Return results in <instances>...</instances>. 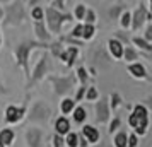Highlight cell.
<instances>
[{"instance_id": "cell-52", "label": "cell", "mask_w": 152, "mask_h": 147, "mask_svg": "<svg viewBox=\"0 0 152 147\" xmlns=\"http://www.w3.org/2000/svg\"><path fill=\"white\" fill-rule=\"evenodd\" d=\"M149 4H152V0H149Z\"/></svg>"}, {"instance_id": "cell-29", "label": "cell", "mask_w": 152, "mask_h": 147, "mask_svg": "<svg viewBox=\"0 0 152 147\" xmlns=\"http://www.w3.org/2000/svg\"><path fill=\"white\" fill-rule=\"evenodd\" d=\"M132 24V14L128 12V10H123L121 12V15H120V26L123 29H128Z\"/></svg>"}, {"instance_id": "cell-23", "label": "cell", "mask_w": 152, "mask_h": 147, "mask_svg": "<svg viewBox=\"0 0 152 147\" xmlns=\"http://www.w3.org/2000/svg\"><path fill=\"white\" fill-rule=\"evenodd\" d=\"M108 103H110V110H113V111H116L120 106H123V99H121V96L118 94V92H113L110 98H108Z\"/></svg>"}, {"instance_id": "cell-5", "label": "cell", "mask_w": 152, "mask_h": 147, "mask_svg": "<svg viewBox=\"0 0 152 147\" xmlns=\"http://www.w3.org/2000/svg\"><path fill=\"white\" fill-rule=\"evenodd\" d=\"M51 69V60H50V53H45V55L41 56V60L38 62V65L34 67V70H33V75L29 77V82L28 86L31 87V86H34L36 82H39V80H43L45 79V75L48 74V70Z\"/></svg>"}, {"instance_id": "cell-28", "label": "cell", "mask_w": 152, "mask_h": 147, "mask_svg": "<svg viewBox=\"0 0 152 147\" xmlns=\"http://www.w3.org/2000/svg\"><path fill=\"white\" fill-rule=\"evenodd\" d=\"M123 10H126V9H125V5H121V4H120V5H113V7L108 10V17H110L111 21H113V19H120V15H121Z\"/></svg>"}, {"instance_id": "cell-18", "label": "cell", "mask_w": 152, "mask_h": 147, "mask_svg": "<svg viewBox=\"0 0 152 147\" xmlns=\"http://www.w3.org/2000/svg\"><path fill=\"white\" fill-rule=\"evenodd\" d=\"M123 58L128 63H132V62H135V60H138V58H140V53H138L133 46H130V45H125V46H123Z\"/></svg>"}, {"instance_id": "cell-14", "label": "cell", "mask_w": 152, "mask_h": 147, "mask_svg": "<svg viewBox=\"0 0 152 147\" xmlns=\"http://www.w3.org/2000/svg\"><path fill=\"white\" fill-rule=\"evenodd\" d=\"M80 135L87 140V144H97V140H99V130L92 125H84Z\"/></svg>"}, {"instance_id": "cell-47", "label": "cell", "mask_w": 152, "mask_h": 147, "mask_svg": "<svg viewBox=\"0 0 152 147\" xmlns=\"http://www.w3.org/2000/svg\"><path fill=\"white\" fill-rule=\"evenodd\" d=\"M0 19H4V9L0 7Z\"/></svg>"}, {"instance_id": "cell-24", "label": "cell", "mask_w": 152, "mask_h": 147, "mask_svg": "<svg viewBox=\"0 0 152 147\" xmlns=\"http://www.w3.org/2000/svg\"><path fill=\"white\" fill-rule=\"evenodd\" d=\"M94 34H96V28H94V24H82V39L84 41L92 39Z\"/></svg>"}, {"instance_id": "cell-36", "label": "cell", "mask_w": 152, "mask_h": 147, "mask_svg": "<svg viewBox=\"0 0 152 147\" xmlns=\"http://www.w3.org/2000/svg\"><path fill=\"white\" fill-rule=\"evenodd\" d=\"M120 125H121V120L118 118V116H115V118L111 120V123H110V128H108V132H110V133L116 132L118 128H120Z\"/></svg>"}, {"instance_id": "cell-13", "label": "cell", "mask_w": 152, "mask_h": 147, "mask_svg": "<svg viewBox=\"0 0 152 147\" xmlns=\"http://www.w3.org/2000/svg\"><path fill=\"white\" fill-rule=\"evenodd\" d=\"M34 33H36L38 41L46 43V45L51 41V33H50L48 28L45 26V21H38V22H36V24H34Z\"/></svg>"}, {"instance_id": "cell-42", "label": "cell", "mask_w": 152, "mask_h": 147, "mask_svg": "<svg viewBox=\"0 0 152 147\" xmlns=\"http://www.w3.org/2000/svg\"><path fill=\"white\" fill-rule=\"evenodd\" d=\"M145 108H147V110H151L152 111V96H147V98H145Z\"/></svg>"}, {"instance_id": "cell-19", "label": "cell", "mask_w": 152, "mask_h": 147, "mask_svg": "<svg viewBox=\"0 0 152 147\" xmlns=\"http://www.w3.org/2000/svg\"><path fill=\"white\" fill-rule=\"evenodd\" d=\"M72 116H74V121H75V123L82 125L84 121L87 120V111H86L84 106H75L74 111H72Z\"/></svg>"}, {"instance_id": "cell-32", "label": "cell", "mask_w": 152, "mask_h": 147, "mask_svg": "<svg viewBox=\"0 0 152 147\" xmlns=\"http://www.w3.org/2000/svg\"><path fill=\"white\" fill-rule=\"evenodd\" d=\"M82 21H86L84 24H96V12L92 10V9H86V14H84V19Z\"/></svg>"}, {"instance_id": "cell-44", "label": "cell", "mask_w": 152, "mask_h": 147, "mask_svg": "<svg viewBox=\"0 0 152 147\" xmlns=\"http://www.w3.org/2000/svg\"><path fill=\"white\" fill-rule=\"evenodd\" d=\"M28 2H29V5L36 7V5H39V2H41V0H28Z\"/></svg>"}, {"instance_id": "cell-33", "label": "cell", "mask_w": 152, "mask_h": 147, "mask_svg": "<svg viewBox=\"0 0 152 147\" xmlns=\"http://www.w3.org/2000/svg\"><path fill=\"white\" fill-rule=\"evenodd\" d=\"M86 5L84 4H79V5H75V9H74V19H77V21H82L84 19V14H86Z\"/></svg>"}, {"instance_id": "cell-16", "label": "cell", "mask_w": 152, "mask_h": 147, "mask_svg": "<svg viewBox=\"0 0 152 147\" xmlns=\"http://www.w3.org/2000/svg\"><path fill=\"white\" fill-rule=\"evenodd\" d=\"M128 72H130L135 79H145V80H149L147 70H145V67L140 62H132L130 65H128Z\"/></svg>"}, {"instance_id": "cell-35", "label": "cell", "mask_w": 152, "mask_h": 147, "mask_svg": "<svg viewBox=\"0 0 152 147\" xmlns=\"http://www.w3.org/2000/svg\"><path fill=\"white\" fill-rule=\"evenodd\" d=\"M50 7L56 9L58 12H67V10H65V9H67L65 0H51V2H50Z\"/></svg>"}, {"instance_id": "cell-4", "label": "cell", "mask_w": 152, "mask_h": 147, "mask_svg": "<svg viewBox=\"0 0 152 147\" xmlns=\"http://www.w3.org/2000/svg\"><path fill=\"white\" fill-rule=\"evenodd\" d=\"M48 80L53 84V87H55V94L65 96V94H69L72 89H75L74 86H75V82H77V77H75V74H70V75H50Z\"/></svg>"}, {"instance_id": "cell-15", "label": "cell", "mask_w": 152, "mask_h": 147, "mask_svg": "<svg viewBox=\"0 0 152 147\" xmlns=\"http://www.w3.org/2000/svg\"><path fill=\"white\" fill-rule=\"evenodd\" d=\"M123 43L118 41L116 38H111V39H108V50H110V53L113 55V58H116V60H120V58H123Z\"/></svg>"}, {"instance_id": "cell-54", "label": "cell", "mask_w": 152, "mask_h": 147, "mask_svg": "<svg viewBox=\"0 0 152 147\" xmlns=\"http://www.w3.org/2000/svg\"><path fill=\"white\" fill-rule=\"evenodd\" d=\"M0 118H2V115H0Z\"/></svg>"}, {"instance_id": "cell-46", "label": "cell", "mask_w": 152, "mask_h": 147, "mask_svg": "<svg viewBox=\"0 0 152 147\" xmlns=\"http://www.w3.org/2000/svg\"><path fill=\"white\" fill-rule=\"evenodd\" d=\"M97 147H113V146H110L108 142H103V144H99V146H97Z\"/></svg>"}, {"instance_id": "cell-55", "label": "cell", "mask_w": 152, "mask_h": 147, "mask_svg": "<svg viewBox=\"0 0 152 147\" xmlns=\"http://www.w3.org/2000/svg\"><path fill=\"white\" fill-rule=\"evenodd\" d=\"M48 2H51V0H48Z\"/></svg>"}, {"instance_id": "cell-26", "label": "cell", "mask_w": 152, "mask_h": 147, "mask_svg": "<svg viewBox=\"0 0 152 147\" xmlns=\"http://www.w3.org/2000/svg\"><path fill=\"white\" fill-rule=\"evenodd\" d=\"M75 77H77V80L80 82V86H87V80H89V72H87V69H86V67H79Z\"/></svg>"}, {"instance_id": "cell-53", "label": "cell", "mask_w": 152, "mask_h": 147, "mask_svg": "<svg viewBox=\"0 0 152 147\" xmlns=\"http://www.w3.org/2000/svg\"><path fill=\"white\" fill-rule=\"evenodd\" d=\"M22 2H28V0H22Z\"/></svg>"}, {"instance_id": "cell-7", "label": "cell", "mask_w": 152, "mask_h": 147, "mask_svg": "<svg viewBox=\"0 0 152 147\" xmlns=\"http://www.w3.org/2000/svg\"><path fill=\"white\" fill-rule=\"evenodd\" d=\"M151 19H152V14H149V10H147V7H145L144 4H140V5L135 9V12L132 14L130 28L133 29V31H138V29L145 24V21H151Z\"/></svg>"}, {"instance_id": "cell-48", "label": "cell", "mask_w": 152, "mask_h": 147, "mask_svg": "<svg viewBox=\"0 0 152 147\" xmlns=\"http://www.w3.org/2000/svg\"><path fill=\"white\" fill-rule=\"evenodd\" d=\"M0 2H2V4H9V2H10V0H0Z\"/></svg>"}, {"instance_id": "cell-9", "label": "cell", "mask_w": 152, "mask_h": 147, "mask_svg": "<svg viewBox=\"0 0 152 147\" xmlns=\"http://www.w3.org/2000/svg\"><path fill=\"white\" fill-rule=\"evenodd\" d=\"M128 125L135 130V135H140V137H144L145 133H147V127H149V118H140L137 115H133L130 113V116H128Z\"/></svg>"}, {"instance_id": "cell-27", "label": "cell", "mask_w": 152, "mask_h": 147, "mask_svg": "<svg viewBox=\"0 0 152 147\" xmlns=\"http://www.w3.org/2000/svg\"><path fill=\"white\" fill-rule=\"evenodd\" d=\"M63 140H65V146L67 147H79V133H75V132H69Z\"/></svg>"}, {"instance_id": "cell-40", "label": "cell", "mask_w": 152, "mask_h": 147, "mask_svg": "<svg viewBox=\"0 0 152 147\" xmlns=\"http://www.w3.org/2000/svg\"><path fill=\"white\" fill-rule=\"evenodd\" d=\"M70 36L72 38H82V24H77L75 28L70 31Z\"/></svg>"}, {"instance_id": "cell-12", "label": "cell", "mask_w": 152, "mask_h": 147, "mask_svg": "<svg viewBox=\"0 0 152 147\" xmlns=\"http://www.w3.org/2000/svg\"><path fill=\"white\" fill-rule=\"evenodd\" d=\"M77 55H79V46H67V48L62 50V53L58 55V58L63 60V63L67 67H72L77 60Z\"/></svg>"}, {"instance_id": "cell-1", "label": "cell", "mask_w": 152, "mask_h": 147, "mask_svg": "<svg viewBox=\"0 0 152 147\" xmlns=\"http://www.w3.org/2000/svg\"><path fill=\"white\" fill-rule=\"evenodd\" d=\"M50 45L41 41H22L19 43L14 48V55H15V62L17 65H21V69L24 70V75L29 80V74H31V69H29V55L31 51L36 48H48Z\"/></svg>"}, {"instance_id": "cell-34", "label": "cell", "mask_w": 152, "mask_h": 147, "mask_svg": "<svg viewBox=\"0 0 152 147\" xmlns=\"http://www.w3.org/2000/svg\"><path fill=\"white\" fill-rule=\"evenodd\" d=\"M84 98L87 99V101H96L97 98H99V92H97L96 87H87L86 89V96Z\"/></svg>"}, {"instance_id": "cell-50", "label": "cell", "mask_w": 152, "mask_h": 147, "mask_svg": "<svg viewBox=\"0 0 152 147\" xmlns=\"http://www.w3.org/2000/svg\"><path fill=\"white\" fill-rule=\"evenodd\" d=\"M149 14H152V4H151V12H149Z\"/></svg>"}, {"instance_id": "cell-8", "label": "cell", "mask_w": 152, "mask_h": 147, "mask_svg": "<svg viewBox=\"0 0 152 147\" xmlns=\"http://www.w3.org/2000/svg\"><path fill=\"white\" fill-rule=\"evenodd\" d=\"M110 116H111V110H110L108 98L97 99V103H96V121L97 123H106V121H110Z\"/></svg>"}, {"instance_id": "cell-41", "label": "cell", "mask_w": 152, "mask_h": 147, "mask_svg": "<svg viewBox=\"0 0 152 147\" xmlns=\"http://www.w3.org/2000/svg\"><path fill=\"white\" fill-rule=\"evenodd\" d=\"M144 39H145V41H149V43H152V24H149V26H147V29H145Z\"/></svg>"}, {"instance_id": "cell-30", "label": "cell", "mask_w": 152, "mask_h": 147, "mask_svg": "<svg viewBox=\"0 0 152 147\" xmlns=\"http://www.w3.org/2000/svg\"><path fill=\"white\" fill-rule=\"evenodd\" d=\"M31 17H33L36 22L43 21V19H45V9H43L41 5H36V7H33V9H31Z\"/></svg>"}, {"instance_id": "cell-3", "label": "cell", "mask_w": 152, "mask_h": 147, "mask_svg": "<svg viewBox=\"0 0 152 147\" xmlns=\"http://www.w3.org/2000/svg\"><path fill=\"white\" fill-rule=\"evenodd\" d=\"M4 17H5V21H4V26L5 28L7 26H17V24H21L26 19L24 2L22 0H14L12 4L10 2L5 4V7H4Z\"/></svg>"}, {"instance_id": "cell-2", "label": "cell", "mask_w": 152, "mask_h": 147, "mask_svg": "<svg viewBox=\"0 0 152 147\" xmlns=\"http://www.w3.org/2000/svg\"><path fill=\"white\" fill-rule=\"evenodd\" d=\"M45 19H46V28L51 34H58L62 31L63 22H72L74 21V15L69 12H58L53 7H46L45 9Z\"/></svg>"}, {"instance_id": "cell-25", "label": "cell", "mask_w": 152, "mask_h": 147, "mask_svg": "<svg viewBox=\"0 0 152 147\" xmlns=\"http://www.w3.org/2000/svg\"><path fill=\"white\" fill-rule=\"evenodd\" d=\"M74 108H75V101H74V98H65L62 101V105H60V110H62L63 115L72 113L74 111Z\"/></svg>"}, {"instance_id": "cell-39", "label": "cell", "mask_w": 152, "mask_h": 147, "mask_svg": "<svg viewBox=\"0 0 152 147\" xmlns=\"http://www.w3.org/2000/svg\"><path fill=\"white\" fill-rule=\"evenodd\" d=\"M137 146H138V135H135V133H130V135H128L126 147H137Z\"/></svg>"}, {"instance_id": "cell-20", "label": "cell", "mask_w": 152, "mask_h": 147, "mask_svg": "<svg viewBox=\"0 0 152 147\" xmlns=\"http://www.w3.org/2000/svg\"><path fill=\"white\" fill-rule=\"evenodd\" d=\"M132 43H133L135 46H138L142 51H147V53H151L152 55V43L145 41L144 38H140V36H133V38H132Z\"/></svg>"}, {"instance_id": "cell-17", "label": "cell", "mask_w": 152, "mask_h": 147, "mask_svg": "<svg viewBox=\"0 0 152 147\" xmlns=\"http://www.w3.org/2000/svg\"><path fill=\"white\" fill-rule=\"evenodd\" d=\"M55 130L58 135H67L70 132V121L69 118H65V116H60V118L55 121Z\"/></svg>"}, {"instance_id": "cell-38", "label": "cell", "mask_w": 152, "mask_h": 147, "mask_svg": "<svg viewBox=\"0 0 152 147\" xmlns=\"http://www.w3.org/2000/svg\"><path fill=\"white\" fill-rule=\"evenodd\" d=\"M86 89H87V86H80V87H79L75 98H74V101H75V103H79V101H82V99H84V96H86Z\"/></svg>"}, {"instance_id": "cell-10", "label": "cell", "mask_w": 152, "mask_h": 147, "mask_svg": "<svg viewBox=\"0 0 152 147\" xmlns=\"http://www.w3.org/2000/svg\"><path fill=\"white\" fill-rule=\"evenodd\" d=\"M24 137H26V144L29 147H41L45 133H43L41 128H28Z\"/></svg>"}, {"instance_id": "cell-45", "label": "cell", "mask_w": 152, "mask_h": 147, "mask_svg": "<svg viewBox=\"0 0 152 147\" xmlns=\"http://www.w3.org/2000/svg\"><path fill=\"white\" fill-rule=\"evenodd\" d=\"M5 89H4V84H2V79H0V94H4Z\"/></svg>"}, {"instance_id": "cell-11", "label": "cell", "mask_w": 152, "mask_h": 147, "mask_svg": "<svg viewBox=\"0 0 152 147\" xmlns=\"http://www.w3.org/2000/svg\"><path fill=\"white\" fill-rule=\"evenodd\" d=\"M26 115V106H7L5 110V121L7 123H17Z\"/></svg>"}, {"instance_id": "cell-43", "label": "cell", "mask_w": 152, "mask_h": 147, "mask_svg": "<svg viewBox=\"0 0 152 147\" xmlns=\"http://www.w3.org/2000/svg\"><path fill=\"white\" fill-rule=\"evenodd\" d=\"M89 144H87V140L84 139L82 135H79V147H87Z\"/></svg>"}, {"instance_id": "cell-6", "label": "cell", "mask_w": 152, "mask_h": 147, "mask_svg": "<svg viewBox=\"0 0 152 147\" xmlns=\"http://www.w3.org/2000/svg\"><path fill=\"white\" fill-rule=\"evenodd\" d=\"M51 116V110H50L48 106L41 103V101H38L33 105L31 108V111H29V120L31 121H41V123H46Z\"/></svg>"}, {"instance_id": "cell-49", "label": "cell", "mask_w": 152, "mask_h": 147, "mask_svg": "<svg viewBox=\"0 0 152 147\" xmlns=\"http://www.w3.org/2000/svg\"><path fill=\"white\" fill-rule=\"evenodd\" d=\"M0 46H2V34H0Z\"/></svg>"}, {"instance_id": "cell-22", "label": "cell", "mask_w": 152, "mask_h": 147, "mask_svg": "<svg viewBox=\"0 0 152 147\" xmlns=\"http://www.w3.org/2000/svg\"><path fill=\"white\" fill-rule=\"evenodd\" d=\"M0 142L5 147L10 146V144L14 142V132H12L10 128H2V130H0Z\"/></svg>"}, {"instance_id": "cell-37", "label": "cell", "mask_w": 152, "mask_h": 147, "mask_svg": "<svg viewBox=\"0 0 152 147\" xmlns=\"http://www.w3.org/2000/svg\"><path fill=\"white\" fill-rule=\"evenodd\" d=\"M51 140H53V147H63V146H65L63 137H62V135H58V133H55V135L51 137Z\"/></svg>"}, {"instance_id": "cell-51", "label": "cell", "mask_w": 152, "mask_h": 147, "mask_svg": "<svg viewBox=\"0 0 152 147\" xmlns=\"http://www.w3.org/2000/svg\"><path fill=\"white\" fill-rule=\"evenodd\" d=\"M0 147H5V146H4V144H2V142H0Z\"/></svg>"}, {"instance_id": "cell-31", "label": "cell", "mask_w": 152, "mask_h": 147, "mask_svg": "<svg viewBox=\"0 0 152 147\" xmlns=\"http://www.w3.org/2000/svg\"><path fill=\"white\" fill-rule=\"evenodd\" d=\"M132 113H133V115H137V116H140V118H149V116H147L149 110H147L144 105H135L133 108H132Z\"/></svg>"}, {"instance_id": "cell-21", "label": "cell", "mask_w": 152, "mask_h": 147, "mask_svg": "<svg viewBox=\"0 0 152 147\" xmlns=\"http://www.w3.org/2000/svg\"><path fill=\"white\" fill-rule=\"evenodd\" d=\"M126 142H128V133L125 130H120L113 137V147H126Z\"/></svg>"}]
</instances>
